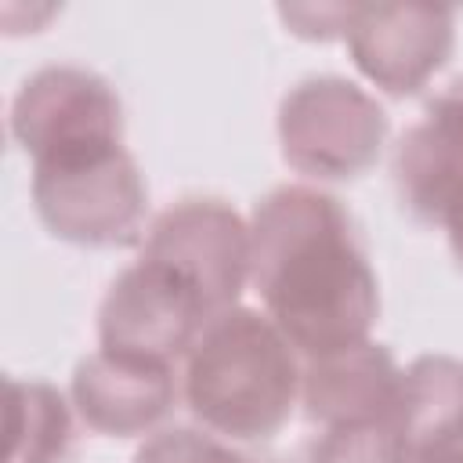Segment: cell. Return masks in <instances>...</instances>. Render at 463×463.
Listing matches in <instances>:
<instances>
[{"mask_svg":"<svg viewBox=\"0 0 463 463\" xmlns=\"http://www.w3.org/2000/svg\"><path fill=\"white\" fill-rule=\"evenodd\" d=\"M279 18L289 25L293 36L304 40H336L347 36V25L354 18V4H282Z\"/></svg>","mask_w":463,"mask_h":463,"instance_id":"16","label":"cell"},{"mask_svg":"<svg viewBox=\"0 0 463 463\" xmlns=\"http://www.w3.org/2000/svg\"><path fill=\"white\" fill-rule=\"evenodd\" d=\"M141 253L181 271L221 315L250 282V221L224 199L188 195L152 217Z\"/></svg>","mask_w":463,"mask_h":463,"instance_id":"8","label":"cell"},{"mask_svg":"<svg viewBox=\"0 0 463 463\" xmlns=\"http://www.w3.org/2000/svg\"><path fill=\"white\" fill-rule=\"evenodd\" d=\"M72 398H65L54 383L11 376L4 383V416L11 434L7 463H72Z\"/></svg>","mask_w":463,"mask_h":463,"instance_id":"13","label":"cell"},{"mask_svg":"<svg viewBox=\"0 0 463 463\" xmlns=\"http://www.w3.org/2000/svg\"><path fill=\"white\" fill-rule=\"evenodd\" d=\"M250 282L300 358L365 344L380 318L376 271L351 213L311 184H282L257 199Z\"/></svg>","mask_w":463,"mask_h":463,"instance_id":"1","label":"cell"},{"mask_svg":"<svg viewBox=\"0 0 463 463\" xmlns=\"http://www.w3.org/2000/svg\"><path fill=\"white\" fill-rule=\"evenodd\" d=\"M29 192L40 224L61 242L116 250L148 232V184L127 145L36 163Z\"/></svg>","mask_w":463,"mask_h":463,"instance_id":"3","label":"cell"},{"mask_svg":"<svg viewBox=\"0 0 463 463\" xmlns=\"http://www.w3.org/2000/svg\"><path fill=\"white\" fill-rule=\"evenodd\" d=\"M217 311L166 260L137 253L98 304V344L116 354L174 365Z\"/></svg>","mask_w":463,"mask_h":463,"instance_id":"6","label":"cell"},{"mask_svg":"<svg viewBox=\"0 0 463 463\" xmlns=\"http://www.w3.org/2000/svg\"><path fill=\"white\" fill-rule=\"evenodd\" d=\"M391 177L398 203L420 224L441 228L463 264V80L441 87L423 116L402 130Z\"/></svg>","mask_w":463,"mask_h":463,"instance_id":"7","label":"cell"},{"mask_svg":"<svg viewBox=\"0 0 463 463\" xmlns=\"http://www.w3.org/2000/svg\"><path fill=\"white\" fill-rule=\"evenodd\" d=\"M391 427L409 456L463 445V358H412L398 380Z\"/></svg>","mask_w":463,"mask_h":463,"instance_id":"12","label":"cell"},{"mask_svg":"<svg viewBox=\"0 0 463 463\" xmlns=\"http://www.w3.org/2000/svg\"><path fill=\"white\" fill-rule=\"evenodd\" d=\"M69 398L76 416L105 438L152 434L177 402L174 365L130 358L98 347L72 369Z\"/></svg>","mask_w":463,"mask_h":463,"instance_id":"10","label":"cell"},{"mask_svg":"<svg viewBox=\"0 0 463 463\" xmlns=\"http://www.w3.org/2000/svg\"><path fill=\"white\" fill-rule=\"evenodd\" d=\"M7 130L33 166L105 152L123 145V101L101 72L58 61L22 80L11 98Z\"/></svg>","mask_w":463,"mask_h":463,"instance_id":"5","label":"cell"},{"mask_svg":"<svg viewBox=\"0 0 463 463\" xmlns=\"http://www.w3.org/2000/svg\"><path fill=\"white\" fill-rule=\"evenodd\" d=\"M402 365L383 344H354L322 358H304L300 405L311 423H391Z\"/></svg>","mask_w":463,"mask_h":463,"instance_id":"11","label":"cell"},{"mask_svg":"<svg viewBox=\"0 0 463 463\" xmlns=\"http://www.w3.org/2000/svg\"><path fill=\"white\" fill-rule=\"evenodd\" d=\"M405 463H463V445L452 449H430V452H416Z\"/></svg>","mask_w":463,"mask_h":463,"instance_id":"17","label":"cell"},{"mask_svg":"<svg viewBox=\"0 0 463 463\" xmlns=\"http://www.w3.org/2000/svg\"><path fill=\"white\" fill-rule=\"evenodd\" d=\"M304 365L282 329L257 307L235 304L206 322L184 354L188 412L228 441L275 438L300 405Z\"/></svg>","mask_w":463,"mask_h":463,"instance_id":"2","label":"cell"},{"mask_svg":"<svg viewBox=\"0 0 463 463\" xmlns=\"http://www.w3.org/2000/svg\"><path fill=\"white\" fill-rule=\"evenodd\" d=\"M344 43L369 83L391 98H409L449 65L456 11L441 4H354Z\"/></svg>","mask_w":463,"mask_h":463,"instance_id":"9","label":"cell"},{"mask_svg":"<svg viewBox=\"0 0 463 463\" xmlns=\"http://www.w3.org/2000/svg\"><path fill=\"white\" fill-rule=\"evenodd\" d=\"M134 463H260V459H253L235 441L206 427H163L137 445Z\"/></svg>","mask_w":463,"mask_h":463,"instance_id":"14","label":"cell"},{"mask_svg":"<svg viewBox=\"0 0 463 463\" xmlns=\"http://www.w3.org/2000/svg\"><path fill=\"white\" fill-rule=\"evenodd\" d=\"M282 159L315 181H354L369 174L387 145L383 105L347 76H304L275 116Z\"/></svg>","mask_w":463,"mask_h":463,"instance_id":"4","label":"cell"},{"mask_svg":"<svg viewBox=\"0 0 463 463\" xmlns=\"http://www.w3.org/2000/svg\"><path fill=\"white\" fill-rule=\"evenodd\" d=\"M405 459L409 452L387 420L326 427V434L311 445V463H405Z\"/></svg>","mask_w":463,"mask_h":463,"instance_id":"15","label":"cell"}]
</instances>
